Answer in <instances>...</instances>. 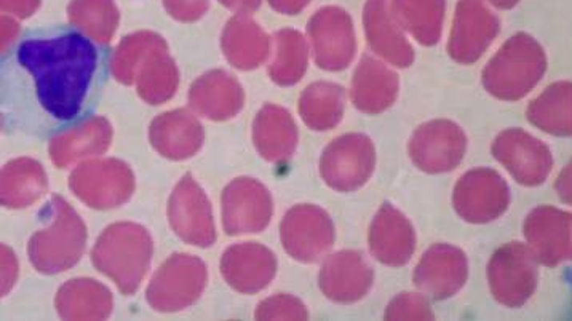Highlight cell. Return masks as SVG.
<instances>
[{
    "label": "cell",
    "mask_w": 572,
    "mask_h": 321,
    "mask_svg": "<svg viewBox=\"0 0 572 321\" xmlns=\"http://www.w3.org/2000/svg\"><path fill=\"white\" fill-rule=\"evenodd\" d=\"M41 0H2V8L20 18H27L36 12Z\"/></svg>",
    "instance_id": "4"
},
{
    "label": "cell",
    "mask_w": 572,
    "mask_h": 321,
    "mask_svg": "<svg viewBox=\"0 0 572 321\" xmlns=\"http://www.w3.org/2000/svg\"><path fill=\"white\" fill-rule=\"evenodd\" d=\"M16 63L32 77L43 112L66 124L77 119L99 68V52L79 32L31 37L20 43Z\"/></svg>",
    "instance_id": "1"
},
{
    "label": "cell",
    "mask_w": 572,
    "mask_h": 321,
    "mask_svg": "<svg viewBox=\"0 0 572 321\" xmlns=\"http://www.w3.org/2000/svg\"><path fill=\"white\" fill-rule=\"evenodd\" d=\"M272 7L288 15H294L309 3V0H269Z\"/></svg>",
    "instance_id": "6"
},
{
    "label": "cell",
    "mask_w": 572,
    "mask_h": 321,
    "mask_svg": "<svg viewBox=\"0 0 572 321\" xmlns=\"http://www.w3.org/2000/svg\"><path fill=\"white\" fill-rule=\"evenodd\" d=\"M224 7L234 10L237 13L245 15L251 10H256L259 7L261 0H219Z\"/></svg>",
    "instance_id": "5"
},
{
    "label": "cell",
    "mask_w": 572,
    "mask_h": 321,
    "mask_svg": "<svg viewBox=\"0 0 572 321\" xmlns=\"http://www.w3.org/2000/svg\"><path fill=\"white\" fill-rule=\"evenodd\" d=\"M69 21L96 42H108L119 24V10L114 0H72Z\"/></svg>",
    "instance_id": "2"
},
{
    "label": "cell",
    "mask_w": 572,
    "mask_h": 321,
    "mask_svg": "<svg viewBox=\"0 0 572 321\" xmlns=\"http://www.w3.org/2000/svg\"><path fill=\"white\" fill-rule=\"evenodd\" d=\"M163 3L166 12L184 23L202 18L210 5L208 0H163Z\"/></svg>",
    "instance_id": "3"
}]
</instances>
